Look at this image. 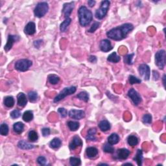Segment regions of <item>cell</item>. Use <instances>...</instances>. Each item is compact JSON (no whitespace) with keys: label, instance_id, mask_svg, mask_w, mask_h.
<instances>
[{"label":"cell","instance_id":"6da1fadb","mask_svg":"<svg viewBox=\"0 0 166 166\" xmlns=\"http://www.w3.org/2000/svg\"><path fill=\"white\" fill-rule=\"evenodd\" d=\"M133 29L134 26L131 23H124V24L108 31L106 33V35L109 39L119 41V40L125 39Z\"/></svg>","mask_w":166,"mask_h":166},{"label":"cell","instance_id":"7a4b0ae2","mask_svg":"<svg viewBox=\"0 0 166 166\" xmlns=\"http://www.w3.org/2000/svg\"><path fill=\"white\" fill-rule=\"evenodd\" d=\"M80 24L82 27L88 25L93 20V15L92 12L85 6H82L78 11Z\"/></svg>","mask_w":166,"mask_h":166},{"label":"cell","instance_id":"3957f363","mask_svg":"<svg viewBox=\"0 0 166 166\" xmlns=\"http://www.w3.org/2000/svg\"><path fill=\"white\" fill-rule=\"evenodd\" d=\"M110 4V2L108 0H105V1H103L101 2L100 8L96 11V14H95L96 18L99 19V20H102L105 17L108 13Z\"/></svg>","mask_w":166,"mask_h":166},{"label":"cell","instance_id":"277c9868","mask_svg":"<svg viewBox=\"0 0 166 166\" xmlns=\"http://www.w3.org/2000/svg\"><path fill=\"white\" fill-rule=\"evenodd\" d=\"M49 5L46 2H40L37 4L34 10V14L36 17L42 18L48 12Z\"/></svg>","mask_w":166,"mask_h":166},{"label":"cell","instance_id":"5b68a950","mask_svg":"<svg viewBox=\"0 0 166 166\" xmlns=\"http://www.w3.org/2000/svg\"><path fill=\"white\" fill-rule=\"evenodd\" d=\"M76 90H77V88H76L75 86L65 88H64L55 97V98L54 99V103H57V102L62 100V99H64L66 97L74 94Z\"/></svg>","mask_w":166,"mask_h":166},{"label":"cell","instance_id":"8992f818","mask_svg":"<svg viewBox=\"0 0 166 166\" xmlns=\"http://www.w3.org/2000/svg\"><path fill=\"white\" fill-rule=\"evenodd\" d=\"M33 65L31 60L28 59H20L15 64V69L19 72H26Z\"/></svg>","mask_w":166,"mask_h":166},{"label":"cell","instance_id":"52a82bcc","mask_svg":"<svg viewBox=\"0 0 166 166\" xmlns=\"http://www.w3.org/2000/svg\"><path fill=\"white\" fill-rule=\"evenodd\" d=\"M155 64L160 70H163L165 66V51L160 50L155 54Z\"/></svg>","mask_w":166,"mask_h":166},{"label":"cell","instance_id":"ba28073f","mask_svg":"<svg viewBox=\"0 0 166 166\" xmlns=\"http://www.w3.org/2000/svg\"><path fill=\"white\" fill-rule=\"evenodd\" d=\"M138 71L139 75H140L142 78H143L144 80H149L151 76V70L148 65L145 64L139 65L138 68Z\"/></svg>","mask_w":166,"mask_h":166},{"label":"cell","instance_id":"9c48e42d","mask_svg":"<svg viewBox=\"0 0 166 166\" xmlns=\"http://www.w3.org/2000/svg\"><path fill=\"white\" fill-rule=\"evenodd\" d=\"M128 96L131 99L132 101L133 102L134 105H138L141 101V98L140 95L138 94L136 90H135L134 88L130 89L128 92Z\"/></svg>","mask_w":166,"mask_h":166},{"label":"cell","instance_id":"30bf717a","mask_svg":"<svg viewBox=\"0 0 166 166\" xmlns=\"http://www.w3.org/2000/svg\"><path fill=\"white\" fill-rule=\"evenodd\" d=\"M20 40V37L18 36H15V35H9L7 42V44L4 47V49L6 52H8L9 50H11L12 47H13L14 44L16 42Z\"/></svg>","mask_w":166,"mask_h":166},{"label":"cell","instance_id":"8fae6325","mask_svg":"<svg viewBox=\"0 0 166 166\" xmlns=\"http://www.w3.org/2000/svg\"><path fill=\"white\" fill-rule=\"evenodd\" d=\"M73 9H74V2H70V3L64 4L62 13L66 18H70V16L72 14Z\"/></svg>","mask_w":166,"mask_h":166},{"label":"cell","instance_id":"7c38bea8","mask_svg":"<svg viewBox=\"0 0 166 166\" xmlns=\"http://www.w3.org/2000/svg\"><path fill=\"white\" fill-rule=\"evenodd\" d=\"M69 116L71 118L74 120H79L82 119L83 118H84L85 116V112L83 110H71L68 114Z\"/></svg>","mask_w":166,"mask_h":166},{"label":"cell","instance_id":"4fadbf2b","mask_svg":"<svg viewBox=\"0 0 166 166\" xmlns=\"http://www.w3.org/2000/svg\"><path fill=\"white\" fill-rule=\"evenodd\" d=\"M99 46H100L101 50L103 52H108L113 49L111 42L107 39H104L101 40L100 44H99Z\"/></svg>","mask_w":166,"mask_h":166},{"label":"cell","instance_id":"5bb4252c","mask_svg":"<svg viewBox=\"0 0 166 166\" xmlns=\"http://www.w3.org/2000/svg\"><path fill=\"white\" fill-rule=\"evenodd\" d=\"M82 145V139L78 136H75L73 137L72 141L70 143V149L71 150H75L78 147H80Z\"/></svg>","mask_w":166,"mask_h":166},{"label":"cell","instance_id":"9a60e30c","mask_svg":"<svg viewBox=\"0 0 166 166\" xmlns=\"http://www.w3.org/2000/svg\"><path fill=\"white\" fill-rule=\"evenodd\" d=\"M24 32L27 35H33L36 33V25L33 22H30L27 23L25 27Z\"/></svg>","mask_w":166,"mask_h":166},{"label":"cell","instance_id":"2e32d148","mask_svg":"<svg viewBox=\"0 0 166 166\" xmlns=\"http://www.w3.org/2000/svg\"><path fill=\"white\" fill-rule=\"evenodd\" d=\"M130 152L127 149H120L117 151V157L120 160H125L130 155Z\"/></svg>","mask_w":166,"mask_h":166},{"label":"cell","instance_id":"e0dca14e","mask_svg":"<svg viewBox=\"0 0 166 166\" xmlns=\"http://www.w3.org/2000/svg\"><path fill=\"white\" fill-rule=\"evenodd\" d=\"M18 147L21 149L23 150H29V149H32L35 147L33 145L31 144L28 142L25 141V140H20L18 142Z\"/></svg>","mask_w":166,"mask_h":166},{"label":"cell","instance_id":"ac0fdd59","mask_svg":"<svg viewBox=\"0 0 166 166\" xmlns=\"http://www.w3.org/2000/svg\"><path fill=\"white\" fill-rule=\"evenodd\" d=\"M17 100L18 106H22V107L25 106L27 103V98H26L25 95L23 93H20L18 95Z\"/></svg>","mask_w":166,"mask_h":166},{"label":"cell","instance_id":"d6986e66","mask_svg":"<svg viewBox=\"0 0 166 166\" xmlns=\"http://www.w3.org/2000/svg\"><path fill=\"white\" fill-rule=\"evenodd\" d=\"M86 153L88 157L93 158L98 155V149L96 147H90L86 149Z\"/></svg>","mask_w":166,"mask_h":166},{"label":"cell","instance_id":"ffe728a7","mask_svg":"<svg viewBox=\"0 0 166 166\" xmlns=\"http://www.w3.org/2000/svg\"><path fill=\"white\" fill-rule=\"evenodd\" d=\"M13 130L16 134H22L23 130H24V125L22 122H17L14 124Z\"/></svg>","mask_w":166,"mask_h":166},{"label":"cell","instance_id":"44dd1931","mask_svg":"<svg viewBox=\"0 0 166 166\" xmlns=\"http://www.w3.org/2000/svg\"><path fill=\"white\" fill-rule=\"evenodd\" d=\"M99 127L103 132H106L110 129V124L107 120H102L99 123Z\"/></svg>","mask_w":166,"mask_h":166},{"label":"cell","instance_id":"7402d4cb","mask_svg":"<svg viewBox=\"0 0 166 166\" xmlns=\"http://www.w3.org/2000/svg\"><path fill=\"white\" fill-rule=\"evenodd\" d=\"M120 141V137L117 134L113 133L109 136L108 137V143L110 145H115L117 144Z\"/></svg>","mask_w":166,"mask_h":166},{"label":"cell","instance_id":"603a6c76","mask_svg":"<svg viewBox=\"0 0 166 166\" xmlns=\"http://www.w3.org/2000/svg\"><path fill=\"white\" fill-rule=\"evenodd\" d=\"M120 60L121 57L118 55L116 52H113L112 53H111L107 58V60L112 63H118V62L120 61Z\"/></svg>","mask_w":166,"mask_h":166},{"label":"cell","instance_id":"cb8c5ba5","mask_svg":"<svg viewBox=\"0 0 166 166\" xmlns=\"http://www.w3.org/2000/svg\"><path fill=\"white\" fill-rule=\"evenodd\" d=\"M134 160L136 161L137 164L139 166L142 165V160H143V152L140 149H138L137 151L136 155L134 158Z\"/></svg>","mask_w":166,"mask_h":166},{"label":"cell","instance_id":"d4e9b609","mask_svg":"<svg viewBox=\"0 0 166 166\" xmlns=\"http://www.w3.org/2000/svg\"><path fill=\"white\" fill-rule=\"evenodd\" d=\"M127 142L129 145L131 147H134L138 144V139L134 135H130L127 138Z\"/></svg>","mask_w":166,"mask_h":166},{"label":"cell","instance_id":"484cf974","mask_svg":"<svg viewBox=\"0 0 166 166\" xmlns=\"http://www.w3.org/2000/svg\"><path fill=\"white\" fill-rule=\"evenodd\" d=\"M72 22V19L70 18H66L65 20L61 23V24L60 25V29L61 32H65L66 30L67 29V28L68 27V26L70 25Z\"/></svg>","mask_w":166,"mask_h":166},{"label":"cell","instance_id":"4316f807","mask_svg":"<svg viewBox=\"0 0 166 166\" xmlns=\"http://www.w3.org/2000/svg\"><path fill=\"white\" fill-rule=\"evenodd\" d=\"M96 129H90L88 132V135L86 136L87 140L90 141H96Z\"/></svg>","mask_w":166,"mask_h":166},{"label":"cell","instance_id":"83f0119b","mask_svg":"<svg viewBox=\"0 0 166 166\" xmlns=\"http://www.w3.org/2000/svg\"><path fill=\"white\" fill-rule=\"evenodd\" d=\"M4 105L7 108H12L15 105V99L13 97L7 96L4 99Z\"/></svg>","mask_w":166,"mask_h":166},{"label":"cell","instance_id":"f1b7e54d","mask_svg":"<svg viewBox=\"0 0 166 166\" xmlns=\"http://www.w3.org/2000/svg\"><path fill=\"white\" fill-rule=\"evenodd\" d=\"M23 120L25 122H30L33 119V113L32 111L27 110L23 114Z\"/></svg>","mask_w":166,"mask_h":166},{"label":"cell","instance_id":"f546056e","mask_svg":"<svg viewBox=\"0 0 166 166\" xmlns=\"http://www.w3.org/2000/svg\"><path fill=\"white\" fill-rule=\"evenodd\" d=\"M68 126L70 130H72V131H76L79 128L80 124L78 122L70 121V122H68Z\"/></svg>","mask_w":166,"mask_h":166},{"label":"cell","instance_id":"4dcf8cb0","mask_svg":"<svg viewBox=\"0 0 166 166\" xmlns=\"http://www.w3.org/2000/svg\"><path fill=\"white\" fill-rule=\"evenodd\" d=\"M62 144V141L59 138L57 137H55L53 139H52L50 143H49V145H50V147L53 149H57L58 147H60Z\"/></svg>","mask_w":166,"mask_h":166},{"label":"cell","instance_id":"1f68e13d","mask_svg":"<svg viewBox=\"0 0 166 166\" xmlns=\"http://www.w3.org/2000/svg\"><path fill=\"white\" fill-rule=\"evenodd\" d=\"M59 80H60V78L57 75L51 74L48 76V81L51 84H56L59 82Z\"/></svg>","mask_w":166,"mask_h":166},{"label":"cell","instance_id":"d6a6232c","mask_svg":"<svg viewBox=\"0 0 166 166\" xmlns=\"http://www.w3.org/2000/svg\"><path fill=\"white\" fill-rule=\"evenodd\" d=\"M28 138H29V141L31 142L36 141L38 139H39V136L37 133L36 131L35 130H31L28 134Z\"/></svg>","mask_w":166,"mask_h":166},{"label":"cell","instance_id":"836d02e7","mask_svg":"<svg viewBox=\"0 0 166 166\" xmlns=\"http://www.w3.org/2000/svg\"><path fill=\"white\" fill-rule=\"evenodd\" d=\"M77 98L79 99L80 100L83 101L84 102H88L89 100V96L88 94L86 92H81L77 95Z\"/></svg>","mask_w":166,"mask_h":166},{"label":"cell","instance_id":"e575fe53","mask_svg":"<svg viewBox=\"0 0 166 166\" xmlns=\"http://www.w3.org/2000/svg\"><path fill=\"white\" fill-rule=\"evenodd\" d=\"M0 134L2 136H7L9 134V127L6 123H3L0 126Z\"/></svg>","mask_w":166,"mask_h":166},{"label":"cell","instance_id":"d590c367","mask_svg":"<svg viewBox=\"0 0 166 166\" xmlns=\"http://www.w3.org/2000/svg\"><path fill=\"white\" fill-rule=\"evenodd\" d=\"M28 98H29V101L32 103L37 101L38 99V94L35 91H31L28 93Z\"/></svg>","mask_w":166,"mask_h":166},{"label":"cell","instance_id":"8d00e7d4","mask_svg":"<svg viewBox=\"0 0 166 166\" xmlns=\"http://www.w3.org/2000/svg\"><path fill=\"white\" fill-rule=\"evenodd\" d=\"M70 163L72 166H77L81 164V160L80 158L76 157H71L70 159Z\"/></svg>","mask_w":166,"mask_h":166},{"label":"cell","instance_id":"74e56055","mask_svg":"<svg viewBox=\"0 0 166 166\" xmlns=\"http://www.w3.org/2000/svg\"><path fill=\"white\" fill-rule=\"evenodd\" d=\"M103 151L107 153H114V148L110 143H106L103 147Z\"/></svg>","mask_w":166,"mask_h":166},{"label":"cell","instance_id":"f35d334b","mask_svg":"<svg viewBox=\"0 0 166 166\" xmlns=\"http://www.w3.org/2000/svg\"><path fill=\"white\" fill-rule=\"evenodd\" d=\"M129 80L130 84H140L141 82V79H138L133 75H130L129 77Z\"/></svg>","mask_w":166,"mask_h":166},{"label":"cell","instance_id":"ab89813d","mask_svg":"<svg viewBox=\"0 0 166 166\" xmlns=\"http://www.w3.org/2000/svg\"><path fill=\"white\" fill-rule=\"evenodd\" d=\"M134 55V53L132 54H127L124 57V62L127 64L129 65H132L133 62H132V58H133V56Z\"/></svg>","mask_w":166,"mask_h":166},{"label":"cell","instance_id":"60d3db41","mask_svg":"<svg viewBox=\"0 0 166 166\" xmlns=\"http://www.w3.org/2000/svg\"><path fill=\"white\" fill-rule=\"evenodd\" d=\"M142 121L145 124H150L152 122V116L151 114H145L143 118H142Z\"/></svg>","mask_w":166,"mask_h":166},{"label":"cell","instance_id":"b9f144b4","mask_svg":"<svg viewBox=\"0 0 166 166\" xmlns=\"http://www.w3.org/2000/svg\"><path fill=\"white\" fill-rule=\"evenodd\" d=\"M10 116L13 119H17V118L20 117L21 112L19 110H15L12 111L11 112Z\"/></svg>","mask_w":166,"mask_h":166},{"label":"cell","instance_id":"7bdbcfd3","mask_svg":"<svg viewBox=\"0 0 166 166\" xmlns=\"http://www.w3.org/2000/svg\"><path fill=\"white\" fill-rule=\"evenodd\" d=\"M101 23L98 22H96L94 23V24L91 26L90 29L88 30L89 33H94L98 29V28L100 27Z\"/></svg>","mask_w":166,"mask_h":166},{"label":"cell","instance_id":"ee69618b","mask_svg":"<svg viewBox=\"0 0 166 166\" xmlns=\"http://www.w3.org/2000/svg\"><path fill=\"white\" fill-rule=\"evenodd\" d=\"M37 162L40 165H46L47 160L44 156H39V157L37 158Z\"/></svg>","mask_w":166,"mask_h":166},{"label":"cell","instance_id":"f6af8a7d","mask_svg":"<svg viewBox=\"0 0 166 166\" xmlns=\"http://www.w3.org/2000/svg\"><path fill=\"white\" fill-rule=\"evenodd\" d=\"M58 112L60 114L62 118H66L68 115V112L65 108H59Z\"/></svg>","mask_w":166,"mask_h":166},{"label":"cell","instance_id":"bcb514c9","mask_svg":"<svg viewBox=\"0 0 166 166\" xmlns=\"http://www.w3.org/2000/svg\"><path fill=\"white\" fill-rule=\"evenodd\" d=\"M42 133L44 136H47L50 134V129L49 128H44L42 130Z\"/></svg>","mask_w":166,"mask_h":166},{"label":"cell","instance_id":"7dc6e473","mask_svg":"<svg viewBox=\"0 0 166 166\" xmlns=\"http://www.w3.org/2000/svg\"><path fill=\"white\" fill-rule=\"evenodd\" d=\"M88 60L92 63H96L97 62V58L95 56H90L88 58Z\"/></svg>","mask_w":166,"mask_h":166},{"label":"cell","instance_id":"c3c4849f","mask_svg":"<svg viewBox=\"0 0 166 166\" xmlns=\"http://www.w3.org/2000/svg\"><path fill=\"white\" fill-rule=\"evenodd\" d=\"M42 40H36V41H35V42H34V45H35V47L39 48V47H40V45L42 44Z\"/></svg>","mask_w":166,"mask_h":166},{"label":"cell","instance_id":"681fc988","mask_svg":"<svg viewBox=\"0 0 166 166\" xmlns=\"http://www.w3.org/2000/svg\"><path fill=\"white\" fill-rule=\"evenodd\" d=\"M153 78L154 80H158L159 78V74L157 72L153 71Z\"/></svg>","mask_w":166,"mask_h":166},{"label":"cell","instance_id":"f907efd6","mask_svg":"<svg viewBox=\"0 0 166 166\" xmlns=\"http://www.w3.org/2000/svg\"><path fill=\"white\" fill-rule=\"evenodd\" d=\"M88 5L90 7H94L95 5V4H96V1H92V0H90V1H88Z\"/></svg>","mask_w":166,"mask_h":166},{"label":"cell","instance_id":"816d5d0a","mask_svg":"<svg viewBox=\"0 0 166 166\" xmlns=\"http://www.w3.org/2000/svg\"><path fill=\"white\" fill-rule=\"evenodd\" d=\"M165 75L164 74L163 76V86H165Z\"/></svg>","mask_w":166,"mask_h":166},{"label":"cell","instance_id":"f5cc1de1","mask_svg":"<svg viewBox=\"0 0 166 166\" xmlns=\"http://www.w3.org/2000/svg\"><path fill=\"white\" fill-rule=\"evenodd\" d=\"M99 165H108L107 164H106V163H99Z\"/></svg>","mask_w":166,"mask_h":166}]
</instances>
